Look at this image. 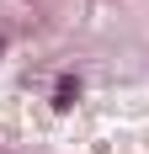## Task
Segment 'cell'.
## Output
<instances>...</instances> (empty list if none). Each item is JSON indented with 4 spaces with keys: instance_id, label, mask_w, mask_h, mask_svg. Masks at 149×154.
<instances>
[{
    "instance_id": "obj_2",
    "label": "cell",
    "mask_w": 149,
    "mask_h": 154,
    "mask_svg": "<svg viewBox=\"0 0 149 154\" xmlns=\"http://www.w3.org/2000/svg\"><path fill=\"white\" fill-rule=\"evenodd\" d=\"M0 53H5V37H0Z\"/></svg>"
},
{
    "instance_id": "obj_1",
    "label": "cell",
    "mask_w": 149,
    "mask_h": 154,
    "mask_svg": "<svg viewBox=\"0 0 149 154\" xmlns=\"http://www.w3.org/2000/svg\"><path fill=\"white\" fill-rule=\"evenodd\" d=\"M74 101H80V80H74V75H64V80H59V91H53V106H59V112H69Z\"/></svg>"
}]
</instances>
